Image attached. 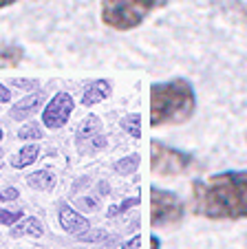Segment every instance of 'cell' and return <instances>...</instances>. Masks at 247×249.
Segmentation results:
<instances>
[{
    "instance_id": "obj_13",
    "label": "cell",
    "mask_w": 247,
    "mask_h": 249,
    "mask_svg": "<svg viewBox=\"0 0 247 249\" xmlns=\"http://www.w3.org/2000/svg\"><path fill=\"white\" fill-rule=\"evenodd\" d=\"M40 157V146L38 143H27V146L20 148V152L16 155V159H11V165L18 170L27 168V165L36 163V159Z\"/></svg>"
},
{
    "instance_id": "obj_25",
    "label": "cell",
    "mask_w": 247,
    "mask_h": 249,
    "mask_svg": "<svg viewBox=\"0 0 247 249\" xmlns=\"http://www.w3.org/2000/svg\"><path fill=\"white\" fill-rule=\"evenodd\" d=\"M150 249H161V240L157 234H150Z\"/></svg>"
},
{
    "instance_id": "obj_4",
    "label": "cell",
    "mask_w": 247,
    "mask_h": 249,
    "mask_svg": "<svg viewBox=\"0 0 247 249\" xmlns=\"http://www.w3.org/2000/svg\"><path fill=\"white\" fill-rule=\"evenodd\" d=\"M196 168L194 155L172 148L159 139L150 141V172L159 177H181Z\"/></svg>"
},
{
    "instance_id": "obj_8",
    "label": "cell",
    "mask_w": 247,
    "mask_h": 249,
    "mask_svg": "<svg viewBox=\"0 0 247 249\" xmlns=\"http://www.w3.org/2000/svg\"><path fill=\"white\" fill-rule=\"evenodd\" d=\"M44 97H47V95H44V90H38V93L29 95V97H24V99H20L16 106H11L9 117L16 119V122H24V119H29L31 115H36V110L44 104Z\"/></svg>"
},
{
    "instance_id": "obj_3",
    "label": "cell",
    "mask_w": 247,
    "mask_h": 249,
    "mask_svg": "<svg viewBox=\"0 0 247 249\" xmlns=\"http://www.w3.org/2000/svg\"><path fill=\"white\" fill-rule=\"evenodd\" d=\"M168 0H102V22L115 31H133L141 27Z\"/></svg>"
},
{
    "instance_id": "obj_12",
    "label": "cell",
    "mask_w": 247,
    "mask_h": 249,
    "mask_svg": "<svg viewBox=\"0 0 247 249\" xmlns=\"http://www.w3.org/2000/svg\"><path fill=\"white\" fill-rule=\"evenodd\" d=\"M29 188L33 190H42V192H49V190L56 188V177L49 170H38V172H31L27 177Z\"/></svg>"
},
{
    "instance_id": "obj_11",
    "label": "cell",
    "mask_w": 247,
    "mask_h": 249,
    "mask_svg": "<svg viewBox=\"0 0 247 249\" xmlns=\"http://www.w3.org/2000/svg\"><path fill=\"white\" fill-rule=\"evenodd\" d=\"M24 57V49L18 44H0V69H16Z\"/></svg>"
},
{
    "instance_id": "obj_18",
    "label": "cell",
    "mask_w": 247,
    "mask_h": 249,
    "mask_svg": "<svg viewBox=\"0 0 247 249\" xmlns=\"http://www.w3.org/2000/svg\"><path fill=\"white\" fill-rule=\"evenodd\" d=\"M20 218H24L22 216V212H16V210H0V225H9V227H14L16 223L20 221Z\"/></svg>"
},
{
    "instance_id": "obj_27",
    "label": "cell",
    "mask_w": 247,
    "mask_h": 249,
    "mask_svg": "<svg viewBox=\"0 0 247 249\" xmlns=\"http://www.w3.org/2000/svg\"><path fill=\"white\" fill-rule=\"evenodd\" d=\"M2 137H5V132H2V128H0V141H2Z\"/></svg>"
},
{
    "instance_id": "obj_15",
    "label": "cell",
    "mask_w": 247,
    "mask_h": 249,
    "mask_svg": "<svg viewBox=\"0 0 247 249\" xmlns=\"http://www.w3.org/2000/svg\"><path fill=\"white\" fill-rule=\"evenodd\" d=\"M121 128H124V132H128L133 139H141V115H137V113L126 115V117L121 119Z\"/></svg>"
},
{
    "instance_id": "obj_2",
    "label": "cell",
    "mask_w": 247,
    "mask_h": 249,
    "mask_svg": "<svg viewBox=\"0 0 247 249\" xmlns=\"http://www.w3.org/2000/svg\"><path fill=\"white\" fill-rule=\"evenodd\" d=\"M196 110V93L183 77L154 82L150 86V126H179L192 119Z\"/></svg>"
},
{
    "instance_id": "obj_20",
    "label": "cell",
    "mask_w": 247,
    "mask_h": 249,
    "mask_svg": "<svg viewBox=\"0 0 247 249\" xmlns=\"http://www.w3.org/2000/svg\"><path fill=\"white\" fill-rule=\"evenodd\" d=\"M139 203V198H128V201H124V203H119V205H113L111 210H108V216H117V214H121V212H126L128 207H133V205H137Z\"/></svg>"
},
{
    "instance_id": "obj_24",
    "label": "cell",
    "mask_w": 247,
    "mask_h": 249,
    "mask_svg": "<svg viewBox=\"0 0 247 249\" xmlns=\"http://www.w3.org/2000/svg\"><path fill=\"white\" fill-rule=\"evenodd\" d=\"M7 102H11V90L0 84V104H7Z\"/></svg>"
},
{
    "instance_id": "obj_22",
    "label": "cell",
    "mask_w": 247,
    "mask_h": 249,
    "mask_svg": "<svg viewBox=\"0 0 247 249\" xmlns=\"http://www.w3.org/2000/svg\"><path fill=\"white\" fill-rule=\"evenodd\" d=\"M11 86H22V89H36V80H11Z\"/></svg>"
},
{
    "instance_id": "obj_26",
    "label": "cell",
    "mask_w": 247,
    "mask_h": 249,
    "mask_svg": "<svg viewBox=\"0 0 247 249\" xmlns=\"http://www.w3.org/2000/svg\"><path fill=\"white\" fill-rule=\"evenodd\" d=\"M18 0H0V9H5V7H11V5H16Z\"/></svg>"
},
{
    "instance_id": "obj_16",
    "label": "cell",
    "mask_w": 247,
    "mask_h": 249,
    "mask_svg": "<svg viewBox=\"0 0 247 249\" xmlns=\"http://www.w3.org/2000/svg\"><path fill=\"white\" fill-rule=\"evenodd\" d=\"M137 168H139V155H128L113 165V170H115L117 174H124V177H126V174H133Z\"/></svg>"
},
{
    "instance_id": "obj_21",
    "label": "cell",
    "mask_w": 247,
    "mask_h": 249,
    "mask_svg": "<svg viewBox=\"0 0 247 249\" xmlns=\"http://www.w3.org/2000/svg\"><path fill=\"white\" fill-rule=\"evenodd\" d=\"M18 196H20V192L16 188H5L0 192V201H16Z\"/></svg>"
},
{
    "instance_id": "obj_23",
    "label": "cell",
    "mask_w": 247,
    "mask_h": 249,
    "mask_svg": "<svg viewBox=\"0 0 247 249\" xmlns=\"http://www.w3.org/2000/svg\"><path fill=\"white\" fill-rule=\"evenodd\" d=\"M121 249H141V236H133L131 240L124 243V247Z\"/></svg>"
},
{
    "instance_id": "obj_7",
    "label": "cell",
    "mask_w": 247,
    "mask_h": 249,
    "mask_svg": "<svg viewBox=\"0 0 247 249\" xmlns=\"http://www.w3.org/2000/svg\"><path fill=\"white\" fill-rule=\"evenodd\" d=\"M57 221H60V227L69 234H82V231L91 230V223L86 216H82L79 212H75L73 207L69 205H60V214H57Z\"/></svg>"
},
{
    "instance_id": "obj_10",
    "label": "cell",
    "mask_w": 247,
    "mask_h": 249,
    "mask_svg": "<svg viewBox=\"0 0 247 249\" xmlns=\"http://www.w3.org/2000/svg\"><path fill=\"white\" fill-rule=\"evenodd\" d=\"M42 234H44V227L36 216L20 218V221L14 225V230H11V236H14V238H18V236H36V238H40Z\"/></svg>"
},
{
    "instance_id": "obj_14",
    "label": "cell",
    "mask_w": 247,
    "mask_h": 249,
    "mask_svg": "<svg viewBox=\"0 0 247 249\" xmlns=\"http://www.w3.org/2000/svg\"><path fill=\"white\" fill-rule=\"evenodd\" d=\"M97 132H99V119L95 115H91L89 119L82 122V128L77 130V141H89L93 137H97Z\"/></svg>"
},
{
    "instance_id": "obj_5",
    "label": "cell",
    "mask_w": 247,
    "mask_h": 249,
    "mask_svg": "<svg viewBox=\"0 0 247 249\" xmlns=\"http://www.w3.org/2000/svg\"><path fill=\"white\" fill-rule=\"evenodd\" d=\"M186 216V203L170 190L152 185L150 188V225L154 230L177 227Z\"/></svg>"
},
{
    "instance_id": "obj_9",
    "label": "cell",
    "mask_w": 247,
    "mask_h": 249,
    "mask_svg": "<svg viewBox=\"0 0 247 249\" xmlns=\"http://www.w3.org/2000/svg\"><path fill=\"white\" fill-rule=\"evenodd\" d=\"M113 93V84L108 80H95L89 84V89L84 90V95H82V106H95V104L104 102V99H108Z\"/></svg>"
},
{
    "instance_id": "obj_17",
    "label": "cell",
    "mask_w": 247,
    "mask_h": 249,
    "mask_svg": "<svg viewBox=\"0 0 247 249\" xmlns=\"http://www.w3.org/2000/svg\"><path fill=\"white\" fill-rule=\"evenodd\" d=\"M42 137H44V130L38 122L24 124L18 130V139H22V141H36V139H42Z\"/></svg>"
},
{
    "instance_id": "obj_1",
    "label": "cell",
    "mask_w": 247,
    "mask_h": 249,
    "mask_svg": "<svg viewBox=\"0 0 247 249\" xmlns=\"http://www.w3.org/2000/svg\"><path fill=\"white\" fill-rule=\"evenodd\" d=\"M190 207L208 221L247 218V170H225L192 181Z\"/></svg>"
},
{
    "instance_id": "obj_6",
    "label": "cell",
    "mask_w": 247,
    "mask_h": 249,
    "mask_svg": "<svg viewBox=\"0 0 247 249\" xmlns=\"http://www.w3.org/2000/svg\"><path fill=\"white\" fill-rule=\"evenodd\" d=\"M73 108H75L73 97L69 93H64V90H60V93L53 95L51 102L42 108V124L47 128H51V130H57V128L69 124Z\"/></svg>"
},
{
    "instance_id": "obj_19",
    "label": "cell",
    "mask_w": 247,
    "mask_h": 249,
    "mask_svg": "<svg viewBox=\"0 0 247 249\" xmlns=\"http://www.w3.org/2000/svg\"><path fill=\"white\" fill-rule=\"evenodd\" d=\"M102 238H106V231L104 230H86L82 234H77V240H82V243H97Z\"/></svg>"
}]
</instances>
